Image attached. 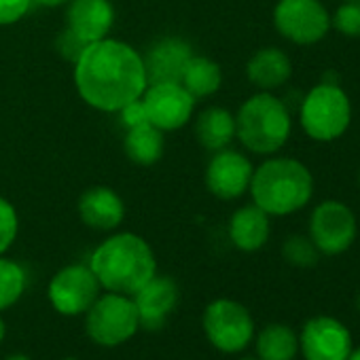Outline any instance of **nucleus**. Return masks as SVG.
<instances>
[{"instance_id": "obj_1", "label": "nucleus", "mask_w": 360, "mask_h": 360, "mask_svg": "<svg viewBox=\"0 0 360 360\" xmlns=\"http://www.w3.org/2000/svg\"><path fill=\"white\" fill-rule=\"evenodd\" d=\"M75 83L89 106L102 112H119L146 89L142 56L112 39L89 43L75 62Z\"/></svg>"}, {"instance_id": "obj_2", "label": "nucleus", "mask_w": 360, "mask_h": 360, "mask_svg": "<svg viewBox=\"0 0 360 360\" xmlns=\"http://www.w3.org/2000/svg\"><path fill=\"white\" fill-rule=\"evenodd\" d=\"M314 187V174L303 161L269 157L252 172L248 191L252 204L269 217H290L311 202Z\"/></svg>"}, {"instance_id": "obj_3", "label": "nucleus", "mask_w": 360, "mask_h": 360, "mask_svg": "<svg viewBox=\"0 0 360 360\" xmlns=\"http://www.w3.org/2000/svg\"><path fill=\"white\" fill-rule=\"evenodd\" d=\"M89 267L102 288L129 297L157 274L153 248L136 233H117L104 240L94 250Z\"/></svg>"}, {"instance_id": "obj_4", "label": "nucleus", "mask_w": 360, "mask_h": 360, "mask_svg": "<svg viewBox=\"0 0 360 360\" xmlns=\"http://www.w3.org/2000/svg\"><path fill=\"white\" fill-rule=\"evenodd\" d=\"M290 131V110L271 91L250 96L236 115V136L255 155H276L286 146Z\"/></svg>"}, {"instance_id": "obj_5", "label": "nucleus", "mask_w": 360, "mask_h": 360, "mask_svg": "<svg viewBox=\"0 0 360 360\" xmlns=\"http://www.w3.org/2000/svg\"><path fill=\"white\" fill-rule=\"evenodd\" d=\"M299 123L314 142L339 140L352 123V100L339 83L314 85L299 106Z\"/></svg>"}, {"instance_id": "obj_6", "label": "nucleus", "mask_w": 360, "mask_h": 360, "mask_svg": "<svg viewBox=\"0 0 360 360\" xmlns=\"http://www.w3.org/2000/svg\"><path fill=\"white\" fill-rule=\"evenodd\" d=\"M85 314V330L89 339L104 347H117L129 341L140 328L138 309L129 295H100Z\"/></svg>"}, {"instance_id": "obj_7", "label": "nucleus", "mask_w": 360, "mask_h": 360, "mask_svg": "<svg viewBox=\"0 0 360 360\" xmlns=\"http://www.w3.org/2000/svg\"><path fill=\"white\" fill-rule=\"evenodd\" d=\"M204 333L223 354H240L255 339V320L246 305L233 299H214L204 309Z\"/></svg>"}, {"instance_id": "obj_8", "label": "nucleus", "mask_w": 360, "mask_h": 360, "mask_svg": "<svg viewBox=\"0 0 360 360\" xmlns=\"http://www.w3.org/2000/svg\"><path fill=\"white\" fill-rule=\"evenodd\" d=\"M358 236L354 210L341 200H324L314 206L307 223V238L320 255L339 257L352 248Z\"/></svg>"}, {"instance_id": "obj_9", "label": "nucleus", "mask_w": 360, "mask_h": 360, "mask_svg": "<svg viewBox=\"0 0 360 360\" xmlns=\"http://www.w3.org/2000/svg\"><path fill=\"white\" fill-rule=\"evenodd\" d=\"M274 26L290 43L309 47L330 32V11L322 0H278Z\"/></svg>"}, {"instance_id": "obj_10", "label": "nucleus", "mask_w": 360, "mask_h": 360, "mask_svg": "<svg viewBox=\"0 0 360 360\" xmlns=\"http://www.w3.org/2000/svg\"><path fill=\"white\" fill-rule=\"evenodd\" d=\"M100 282L89 265H68L60 269L49 286L47 297L62 316H81L100 297Z\"/></svg>"}, {"instance_id": "obj_11", "label": "nucleus", "mask_w": 360, "mask_h": 360, "mask_svg": "<svg viewBox=\"0 0 360 360\" xmlns=\"http://www.w3.org/2000/svg\"><path fill=\"white\" fill-rule=\"evenodd\" d=\"M146 121L161 131H172L183 127L195 106V98L180 83H155L146 85L140 96Z\"/></svg>"}, {"instance_id": "obj_12", "label": "nucleus", "mask_w": 360, "mask_h": 360, "mask_svg": "<svg viewBox=\"0 0 360 360\" xmlns=\"http://www.w3.org/2000/svg\"><path fill=\"white\" fill-rule=\"evenodd\" d=\"M352 349L349 328L333 316H314L299 333V352L305 360H347Z\"/></svg>"}, {"instance_id": "obj_13", "label": "nucleus", "mask_w": 360, "mask_h": 360, "mask_svg": "<svg viewBox=\"0 0 360 360\" xmlns=\"http://www.w3.org/2000/svg\"><path fill=\"white\" fill-rule=\"evenodd\" d=\"M252 172L255 167L246 155L229 148L217 150L206 167L208 191L219 200H238L248 191Z\"/></svg>"}, {"instance_id": "obj_14", "label": "nucleus", "mask_w": 360, "mask_h": 360, "mask_svg": "<svg viewBox=\"0 0 360 360\" xmlns=\"http://www.w3.org/2000/svg\"><path fill=\"white\" fill-rule=\"evenodd\" d=\"M131 299L138 309L140 326L157 330L178 305V286L172 278L155 274L140 290L131 295Z\"/></svg>"}, {"instance_id": "obj_15", "label": "nucleus", "mask_w": 360, "mask_h": 360, "mask_svg": "<svg viewBox=\"0 0 360 360\" xmlns=\"http://www.w3.org/2000/svg\"><path fill=\"white\" fill-rule=\"evenodd\" d=\"M191 56H193L191 45L183 39L167 37V39L157 41L148 49L146 58H142L144 72H146V85L180 83L183 81L185 66L191 60Z\"/></svg>"}, {"instance_id": "obj_16", "label": "nucleus", "mask_w": 360, "mask_h": 360, "mask_svg": "<svg viewBox=\"0 0 360 360\" xmlns=\"http://www.w3.org/2000/svg\"><path fill=\"white\" fill-rule=\"evenodd\" d=\"M115 22L110 0H72L66 11V30L85 45L106 39Z\"/></svg>"}, {"instance_id": "obj_17", "label": "nucleus", "mask_w": 360, "mask_h": 360, "mask_svg": "<svg viewBox=\"0 0 360 360\" xmlns=\"http://www.w3.org/2000/svg\"><path fill=\"white\" fill-rule=\"evenodd\" d=\"M81 221L98 231H110L121 225L125 217L123 200L108 187H94L81 195L79 202Z\"/></svg>"}, {"instance_id": "obj_18", "label": "nucleus", "mask_w": 360, "mask_h": 360, "mask_svg": "<svg viewBox=\"0 0 360 360\" xmlns=\"http://www.w3.org/2000/svg\"><path fill=\"white\" fill-rule=\"evenodd\" d=\"M271 233L269 214L263 212L259 206H242L233 212L229 221V240L242 252H257L261 250Z\"/></svg>"}, {"instance_id": "obj_19", "label": "nucleus", "mask_w": 360, "mask_h": 360, "mask_svg": "<svg viewBox=\"0 0 360 360\" xmlns=\"http://www.w3.org/2000/svg\"><path fill=\"white\" fill-rule=\"evenodd\" d=\"M248 81L261 91H274L288 83L292 75L290 58L278 47L259 49L246 64Z\"/></svg>"}, {"instance_id": "obj_20", "label": "nucleus", "mask_w": 360, "mask_h": 360, "mask_svg": "<svg viewBox=\"0 0 360 360\" xmlns=\"http://www.w3.org/2000/svg\"><path fill=\"white\" fill-rule=\"evenodd\" d=\"M259 360H295L299 354V335L288 324H267L255 333Z\"/></svg>"}, {"instance_id": "obj_21", "label": "nucleus", "mask_w": 360, "mask_h": 360, "mask_svg": "<svg viewBox=\"0 0 360 360\" xmlns=\"http://www.w3.org/2000/svg\"><path fill=\"white\" fill-rule=\"evenodd\" d=\"M198 140L208 150H223L236 138V117L219 106L206 108L195 125Z\"/></svg>"}, {"instance_id": "obj_22", "label": "nucleus", "mask_w": 360, "mask_h": 360, "mask_svg": "<svg viewBox=\"0 0 360 360\" xmlns=\"http://www.w3.org/2000/svg\"><path fill=\"white\" fill-rule=\"evenodd\" d=\"M125 155L138 165H150L163 155V131L150 125L148 121L134 125L125 136Z\"/></svg>"}, {"instance_id": "obj_23", "label": "nucleus", "mask_w": 360, "mask_h": 360, "mask_svg": "<svg viewBox=\"0 0 360 360\" xmlns=\"http://www.w3.org/2000/svg\"><path fill=\"white\" fill-rule=\"evenodd\" d=\"M221 83H223L221 66L204 56H191V60L185 66L183 81H180V85H183L195 100L217 94Z\"/></svg>"}, {"instance_id": "obj_24", "label": "nucleus", "mask_w": 360, "mask_h": 360, "mask_svg": "<svg viewBox=\"0 0 360 360\" xmlns=\"http://www.w3.org/2000/svg\"><path fill=\"white\" fill-rule=\"evenodd\" d=\"M28 274L26 269L11 259L0 255V311L13 307L26 292Z\"/></svg>"}, {"instance_id": "obj_25", "label": "nucleus", "mask_w": 360, "mask_h": 360, "mask_svg": "<svg viewBox=\"0 0 360 360\" xmlns=\"http://www.w3.org/2000/svg\"><path fill=\"white\" fill-rule=\"evenodd\" d=\"M282 257L286 259V263H290L292 267H314L320 261V252L314 246V242L307 236H290L286 238L284 246H282Z\"/></svg>"}, {"instance_id": "obj_26", "label": "nucleus", "mask_w": 360, "mask_h": 360, "mask_svg": "<svg viewBox=\"0 0 360 360\" xmlns=\"http://www.w3.org/2000/svg\"><path fill=\"white\" fill-rule=\"evenodd\" d=\"M330 28L345 39H360V0H345L330 15Z\"/></svg>"}, {"instance_id": "obj_27", "label": "nucleus", "mask_w": 360, "mask_h": 360, "mask_svg": "<svg viewBox=\"0 0 360 360\" xmlns=\"http://www.w3.org/2000/svg\"><path fill=\"white\" fill-rule=\"evenodd\" d=\"M18 229L20 221L15 208L5 198H0V255H5L11 248L18 238Z\"/></svg>"}, {"instance_id": "obj_28", "label": "nucleus", "mask_w": 360, "mask_h": 360, "mask_svg": "<svg viewBox=\"0 0 360 360\" xmlns=\"http://www.w3.org/2000/svg\"><path fill=\"white\" fill-rule=\"evenodd\" d=\"M34 0H0V26L20 22L32 7Z\"/></svg>"}, {"instance_id": "obj_29", "label": "nucleus", "mask_w": 360, "mask_h": 360, "mask_svg": "<svg viewBox=\"0 0 360 360\" xmlns=\"http://www.w3.org/2000/svg\"><path fill=\"white\" fill-rule=\"evenodd\" d=\"M85 47L87 45L83 41H79L75 34H70L68 30H64L60 34V39H58V51L62 53L64 60H70V62H77L81 58V53H83Z\"/></svg>"}, {"instance_id": "obj_30", "label": "nucleus", "mask_w": 360, "mask_h": 360, "mask_svg": "<svg viewBox=\"0 0 360 360\" xmlns=\"http://www.w3.org/2000/svg\"><path fill=\"white\" fill-rule=\"evenodd\" d=\"M119 115H121V123H123L127 129L146 121V112H144V106H142V100H140V98L134 100V102H129L127 106H123V108L119 110Z\"/></svg>"}, {"instance_id": "obj_31", "label": "nucleus", "mask_w": 360, "mask_h": 360, "mask_svg": "<svg viewBox=\"0 0 360 360\" xmlns=\"http://www.w3.org/2000/svg\"><path fill=\"white\" fill-rule=\"evenodd\" d=\"M37 5H41V7H62V5H66L68 0H34Z\"/></svg>"}, {"instance_id": "obj_32", "label": "nucleus", "mask_w": 360, "mask_h": 360, "mask_svg": "<svg viewBox=\"0 0 360 360\" xmlns=\"http://www.w3.org/2000/svg\"><path fill=\"white\" fill-rule=\"evenodd\" d=\"M5 335H7V324H5V320H3V316H0V343H3V339H5Z\"/></svg>"}, {"instance_id": "obj_33", "label": "nucleus", "mask_w": 360, "mask_h": 360, "mask_svg": "<svg viewBox=\"0 0 360 360\" xmlns=\"http://www.w3.org/2000/svg\"><path fill=\"white\" fill-rule=\"evenodd\" d=\"M5 360H32V358L26 356V354H11V356H7Z\"/></svg>"}, {"instance_id": "obj_34", "label": "nucleus", "mask_w": 360, "mask_h": 360, "mask_svg": "<svg viewBox=\"0 0 360 360\" xmlns=\"http://www.w3.org/2000/svg\"><path fill=\"white\" fill-rule=\"evenodd\" d=\"M347 360H360V347H354Z\"/></svg>"}, {"instance_id": "obj_35", "label": "nucleus", "mask_w": 360, "mask_h": 360, "mask_svg": "<svg viewBox=\"0 0 360 360\" xmlns=\"http://www.w3.org/2000/svg\"><path fill=\"white\" fill-rule=\"evenodd\" d=\"M240 360H259V358L257 356H242Z\"/></svg>"}, {"instance_id": "obj_36", "label": "nucleus", "mask_w": 360, "mask_h": 360, "mask_svg": "<svg viewBox=\"0 0 360 360\" xmlns=\"http://www.w3.org/2000/svg\"><path fill=\"white\" fill-rule=\"evenodd\" d=\"M358 309H360V295H358Z\"/></svg>"}, {"instance_id": "obj_37", "label": "nucleus", "mask_w": 360, "mask_h": 360, "mask_svg": "<svg viewBox=\"0 0 360 360\" xmlns=\"http://www.w3.org/2000/svg\"><path fill=\"white\" fill-rule=\"evenodd\" d=\"M358 187H360V174H358Z\"/></svg>"}, {"instance_id": "obj_38", "label": "nucleus", "mask_w": 360, "mask_h": 360, "mask_svg": "<svg viewBox=\"0 0 360 360\" xmlns=\"http://www.w3.org/2000/svg\"><path fill=\"white\" fill-rule=\"evenodd\" d=\"M341 3H345V0H341Z\"/></svg>"}]
</instances>
